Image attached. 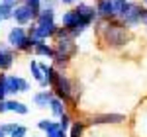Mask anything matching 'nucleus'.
Segmentation results:
<instances>
[{
  "mask_svg": "<svg viewBox=\"0 0 147 137\" xmlns=\"http://www.w3.org/2000/svg\"><path fill=\"white\" fill-rule=\"evenodd\" d=\"M100 35H102L104 43L108 47H124L131 39L129 30L125 28L124 24L122 22H110V20L104 24V28L100 30Z\"/></svg>",
  "mask_w": 147,
  "mask_h": 137,
  "instance_id": "f257e3e1",
  "label": "nucleus"
},
{
  "mask_svg": "<svg viewBox=\"0 0 147 137\" xmlns=\"http://www.w3.org/2000/svg\"><path fill=\"white\" fill-rule=\"evenodd\" d=\"M51 90H53V94H55L57 98H61L65 104H75V102H77L73 82H71V79H69L63 71H59V73H57L55 80L51 82Z\"/></svg>",
  "mask_w": 147,
  "mask_h": 137,
  "instance_id": "f03ea898",
  "label": "nucleus"
},
{
  "mask_svg": "<svg viewBox=\"0 0 147 137\" xmlns=\"http://www.w3.org/2000/svg\"><path fill=\"white\" fill-rule=\"evenodd\" d=\"M53 49H55V53H61V55H65V57H69V59H73L77 55V51H79V47H77V43H75L73 37L57 39V43H55Z\"/></svg>",
  "mask_w": 147,
  "mask_h": 137,
  "instance_id": "7ed1b4c3",
  "label": "nucleus"
},
{
  "mask_svg": "<svg viewBox=\"0 0 147 137\" xmlns=\"http://www.w3.org/2000/svg\"><path fill=\"white\" fill-rule=\"evenodd\" d=\"M12 18L16 20V24L18 26H26V24H30L32 20H35L34 12H32V8L28 6V4H20V6H16L14 8V12H12Z\"/></svg>",
  "mask_w": 147,
  "mask_h": 137,
  "instance_id": "20e7f679",
  "label": "nucleus"
},
{
  "mask_svg": "<svg viewBox=\"0 0 147 137\" xmlns=\"http://www.w3.org/2000/svg\"><path fill=\"white\" fill-rule=\"evenodd\" d=\"M14 57H16L14 49L6 43H0V73H6L14 65Z\"/></svg>",
  "mask_w": 147,
  "mask_h": 137,
  "instance_id": "39448f33",
  "label": "nucleus"
},
{
  "mask_svg": "<svg viewBox=\"0 0 147 137\" xmlns=\"http://www.w3.org/2000/svg\"><path fill=\"white\" fill-rule=\"evenodd\" d=\"M125 122L124 114H96L90 118V126H104V124H122Z\"/></svg>",
  "mask_w": 147,
  "mask_h": 137,
  "instance_id": "423d86ee",
  "label": "nucleus"
},
{
  "mask_svg": "<svg viewBox=\"0 0 147 137\" xmlns=\"http://www.w3.org/2000/svg\"><path fill=\"white\" fill-rule=\"evenodd\" d=\"M26 37H28V32L24 30V26H16V28H12L10 34H8V45L12 49H20V45L26 41Z\"/></svg>",
  "mask_w": 147,
  "mask_h": 137,
  "instance_id": "0eeeda50",
  "label": "nucleus"
},
{
  "mask_svg": "<svg viewBox=\"0 0 147 137\" xmlns=\"http://www.w3.org/2000/svg\"><path fill=\"white\" fill-rule=\"evenodd\" d=\"M94 8H96L98 18H102V20H112V18H116V12H114V2H108V0H98Z\"/></svg>",
  "mask_w": 147,
  "mask_h": 137,
  "instance_id": "6e6552de",
  "label": "nucleus"
},
{
  "mask_svg": "<svg viewBox=\"0 0 147 137\" xmlns=\"http://www.w3.org/2000/svg\"><path fill=\"white\" fill-rule=\"evenodd\" d=\"M30 73H32V79L45 90V88H49V82L45 80V77H43V73H41V68H39V63L37 61H30Z\"/></svg>",
  "mask_w": 147,
  "mask_h": 137,
  "instance_id": "1a4fd4ad",
  "label": "nucleus"
},
{
  "mask_svg": "<svg viewBox=\"0 0 147 137\" xmlns=\"http://www.w3.org/2000/svg\"><path fill=\"white\" fill-rule=\"evenodd\" d=\"M53 96H55V94H53L51 88H49V90H47V88L45 90H39L37 94H34V104L37 106V108H47Z\"/></svg>",
  "mask_w": 147,
  "mask_h": 137,
  "instance_id": "9d476101",
  "label": "nucleus"
},
{
  "mask_svg": "<svg viewBox=\"0 0 147 137\" xmlns=\"http://www.w3.org/2000/svg\"><path fill=\"white\" fill-rule=\"evenodd\" d=\"M122 24H124L125 28H136L137 24H139V6L134 4V8L122 18Z\"/></svg>",
  "mask_w": 147,
  "mask_h": 137,
  "instance_id": "9b49d317",
  "label": "nucleus"
},
{
  "mask_svg": "<svg viewBox=\"0 0 147 137\" xmlns=\"http://www.w3.org/2000/svg\"><path fill=\"white\" fill-rule=\"evenodd\" d=\"M49 110H51V114L55 116V118H61V116L67 112V104L63 102L61 98H57V96H53L51 98V102H49V106H47Z\"/></svg>",
  "mask_w": 147,
  "mask_h": 137,
  "instance_id": "f8f14e48",
  "label": "nucleus"
},
{
  "mask_svg": "<svg viewBox=\"0 0 147 137\" xmlns=\"http://www.w3.org/2000/svg\"><path fill=\"white\" fill-rule=\"evenodd\" d=\"M134 8V4L129 0H114V12H116V18H124L127 12Z\"/></svg>",
  "mask_w": 147,
  "mask_h": 137,
  "instance_id": "ddd939ff",
  "label": "nucleus"
},
{
  "mask_svg": "<svg viewBox=\"0 0 147 137\" xmlns=\"http://www.w3.org/2000/svg\"><path fill=\"white\" fill-rule=\"evenodd\" d=\"M4 88H6V94H18L20 92V80L14 75H6L4 79Z\"/></svg>",
  "mask_w": 147,
  "mask_h": 137,
  "instance_id": "4468645a",
  "label": "nucleus"
},
{
  "mask_svg": "<svg viewBox=\"0 0 147 137\" xmlns=\"http://www.w3.org/2000/svg\"><path fill=\"white\" fill-rule=\"evenodd\" d=\"M6 108H8V112H14V114H20V116H26L30 112V108L20 100H6Z\"/></svg>",
  "mask_w": 147,
  "mask_h": 137,
  "instance_id": "2eb2a0df",
  "label": "nucleus"
},
{
  "mask_svg": "<svg viewBox=\"0 0 147 137\" xmlns=\"http://www.w3.org/2000/svg\"><path fill=\"white\" fill-rule=\"evenodd\" d=\"M34 53H35V55H41V57L51 59V57H53V53H55V49L49 45V43H45V41H37V45L34 47Z\"/></svg>",
  "mask_w": 147,
  "mask_h": 137,
  "instance_id": "dca6fc26",
  "label": "nucleus"
},
{
  "mask_svg": "<svg viewBox=\"0 0 147 137\" xmlns=\"http://www.w3.org/2000/svg\"><path fill=\"white\" fill-rule=\"evenodd\" d=\"M35 24H49V22H55V12L53 8H41V12L37 14V18L34 20Z\"/></svg>",
  "mask_w": 147,
  "mask_h": 137,
  "instance_id": "f3484780",
  "label": "nucleus"
},
{
  "mask_svg": "<svg viewBox=\"0 0 147 137\" xmlns=\"http://www.w3.org/2000/svg\"><path fill=\"white\" fill-rule=\"evenodd\" d=\"M12 12H14V4L12 2H0V22L12 18Z\"/></svg>",
  "mask_w": 147,
  "mask_h": 137,
  "instance_id": "a211bd4d",
  "label": "nucleus"
},
{
  "mask_svg": "<svg viewBox=\"0 0 147 137\" xmlns=\"http://www.w3.org/2000/svg\"><path fill=\"white\" fill-rule=\"evenodd\" d=\"M82 133H84V124L82 122H73L67 135L69 137H82Z\"/></svg>",
  "mask_w": 147,
  "mask_h": 137,
  "instance_id": "6ab92c4d",
  "label": "nucleus"
},
{
  "mask_svg": "<svg viewBox=\"0 0 147 137\" xmlns=\"http://www.w3.org/2000/svg\"><path fill=\"white\" fill-rule=\"evenodd\" d=\"M37 127H39L41 131L49 133V131H53V129L59 127V122H53V120H39V122H37Z\"/></svg>",
  "mask_w": 147,
  "mask_h": 137,
  "instance_id": "aec40b11",
  "label": "nucleus"
},
{
  "mask_svg": "<svg viewBox=\"0 0 147 137\" xmlns=\"http://www.w3.org/2000/svg\"><path fill=\"white\" fill-rule=\"evenodd\" d=\"M71 124H73V120H71V114H69V112H65V114L59 118V127H61L63 131H67L69 127H71Z\"/></svg>",
  "mask_w": 147,
  "mask_h": 137,
  "instance_id": "412c9836",
  "label": "nucleus"
},
{
  "mask_svg": "<svg viewBox=\"0 0 147 137\" xmlns=\"http://www.w3.org/2000/svg\"><path fill=\"white\" fill-rule=\"evenodd\" d=\"M18 126H20L18 122H10V124H2V126H0V131H2L4 135L8 137V135L12 133V131H16V129H18Z\"/></svg>",
  "mask_w": 147,
  "mask_h": 137,
  "instance_id": "4be33fe9",
  "label": "nucleus"
},
{
  "mask_svg": "<svg viewBox=\"0 0 147 137\" xmlns=\"http://www.w3.org/2000/svg\"><path fill=\"white\" fill-rule=\"evenodd\" d=\"M24 4H28L34 12V16L37 18V14L41 12V0H24Z\"/></svg>",
  "mask_w": 147,
  "mask_h": 137,
  "instance_id": "5701e85b",
  "label": "nucleus"
},
{
  "mask_svg": "<svg viewBox=\"0 0 147 137\" xmlns=\"http://www.w3.org/2000/svg\"><path fill=\"white\" fill-rule=\"evenodd\" d=\"M26 135H28V127H26V126H18V129L12 131L8 137H26Z\"/></svg>",
  "mask_w": 147,
  "mask_h": 137,
  "instance_id": "b1692460",
  "label": "nucleus"
},
{
  "mask_svg": "<svg viewBox=\"0 0 147 137\" xmlns=\"http://www.w3.org/2000/svg\"><path fill=\"white\" fill-rule=\"evenodd\" d=\"M47 137H69L67 131H63L61 127H57V129H53V131H49V133H45Z\"/></svg>",
  "mask_w": 147,
  "mask_h": 137,
  "instance_id": "393cba45",
  "label": "nucleus"
},
{
  "mask_svg": "<svg viewBox=\"0 0 147 137\" xmlns=\"http://www.w3.org/2000/svg\"><path fill=\"white\" fill-rule=\"evenodd\" d=\"M4 79H6V75H0V100H6V88H4Z\"/></svg>",
  "mask_w": 147,
  "mask_h": 137,
  "instance_id": "a878e982",
  "label": "nucleus"
},
{
  "mask_svg": "<svg viewBox=\"0 0 147 137\" xmlns=\"http://www.w3.org/2000/svg\"><path fill=\"white\" fill-rule=\"evenodd\" d=\"M18 80H20V92H28V90H30V82H28L26 79L18 77Z\"/></svg>",
  "mask_w": 147,
  "mask_h": 137,
  "instance_id": "bb28decb",
  "label": "nucleus"
},
{
  "mask_svg": "<svg viewBox=\"0 0 147 137\" xmlns=\"http://www.w3.org/2000/svg\"><path fill=\"white\" fill-rule=\"evenodd\" d=\"M139 24L147 26V8H141V6H139Z\"/></svg>",
  "mask_w": 147,
  "mask_h": 137,
  "instance_id": "cd10ccee",
  "label": "nucleus"
},
{
  "mask_svg": "<svg viewBox=\"0 0 147 137\" xmlns=\"http://www.w3.org/2000/svg\"><path fill=\"white\" fill-rule=\"evenodd\" d=\"M8 108H6V100H0V114H6Z\"/></svg>",
  "mask_w": 147,
  "mask_h": 137,
  "instance_id": "c85d7f7f",
  "label": "nucleus"
},
{
  "mask_svg": "<svg viewBox=\"0 0 147 137\" xmlns=\"http://www.w3.org/2000/svg\"><path fill=\"white\" fill-rule=\"evenodd\" d=\"M61 2H63V4H67V6H69V4H73L75 0H61Z\"/></svg>",
  "mask_w": 147,
  "mask_h": 137,
  "instance_id": "c756f323",
  "label": "nucleus"
},
{
  "mask_svg": "<svg viewBox=\"0 0 147 137\" xmlns=\"http://www.w3.org/2000/svg\"><path fill=\"white\" fill-rule=\"evenodd\" d=\"M0 2H12V4H14V2H16V0H0Z\"/></svg>",
  "mask_w": 147,
  "mask_h": 137,
  "instance_id": "7c9ffc66",
  "label": "nucleus"
},
{
  "mask_svg": "<svg viewBox=\"0 0 147 137\" xmlns=\"http://www.w3.org/2000/svg\"><path fill=\"white\" fill-rule=\"evenodd\" d=\"M0 137H6V135H4V133H2V131H0Z\"/></svg>",
  "mask_w": 147,
  "mask_h": 137,
  "instance_id": "2f4dec72",
  "label": "nucleus"
},
{
  "mask_svg": "<svg viewBox=\"0 0 147 137\" xmlns=\"http://www.w3.org/2000/svg\"><path fill=\"white\" fill-rule=\"evenodd\" d=\"M143 4H145V6H147V0H143Z\"/></svg>",
  "mask_w": 147,
  "mask_h": 137,
  "instance_id": "473e14b6",
  "label": "nucleus"
},
{
  "mask_svg": "<svg viewBox=\"0 0 147 137\" xmlns=\"http://www.w3.org/2000/svg\"><path fill=\"white\" fill-rule=\"evenodd\" d=\"M32 137H39V135H32Z\"/></svg>",
  "mask_w": 147,
  "mask_h": 137,
  "instance_id": "72a5a7b5",
  "label": "nucleus"
},
{
  "mask_svg": "<svg viewBox=\"0 0 147 137\" xmlns=\"http://www.w3.org/2000/svg\"><path fill=\"white\" fill-rule=\"evenodd\" d=\"M108 2H114V0H108Z\"/></svg>",
  "mask_w": 147,
  "mask_h": 137,
  "instance_id": "f704fd0d",
  "label": "nucleus"
}]
</instances>
